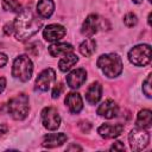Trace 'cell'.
<instances>
[{
    "label": "cell",
    "instance_id": "d6a6232c",
    "mask_svg": "<svg viewBox=\"0 0 152 152\" xmlns=\"http://www.w3.org/2000/svg\"><path fill=\"white\" fill-rule=\"evenodd\" d=\"M133 2H135V4H140V2H142V0H133Z\"/></svg>",
    "mask_w": 152,
    "mask_h": 152
},
{
    "label": "cell",
    "instance_id": "5bb4252c",
    "mask_svg": "<svg viewBox=\"0 0 152 152\" xmlns=\"http://www.w3.org/2000/svg\"><path fill=\"white\" fill-rule=\"evenodd\" d=\"M65 104L68 106V108L70 109L71 113L76 114V113H80L82 107H83V103H82V99L78 93H69L66 96H65Z\"/></svg>",
    "mask_w": 152,
    "mask_h": 152
},
{
    "label": "cell",
    "instance_id": "7a4b0ae2",
    "mask_svg": "<svg viewBox=\"0 0 152 152\" xmlns=\"http://www.w3.org/2000/svg\"><path fill=\"white\" fill-rule=\"evenodd\" d=\"M97 66L107 77H116L122 71V61L116 53L102 55L97 59Z\"/></svg>",
    "mask_w": 152,
    "mask_h": 152
},
{
    "label": "cell",
    "instance_id": "9a60e30c",
    "mask_svg": "<svg viewBox=\"0 0 152 152\" xmlns=\"http://www.w3.org/2000/svg\"><path fill=\"white\" fill-rule=\"evenodd\" d=\"M65 140H66V135L64 133H51L45 135L43 140V146L48 148L57 147V146H61L63 142H65Z\"/></svg>",
    "mask_w": 152,
    "mask_h": 152
},
{
    "label": "cell",
    "instance_id": "277c9868",
    "mask_svg": "<svg viewBox=\"0 0 152 152\" xmlns=\"http://www.w3.org/2000/svg\"><path fill=\"white\" fill-rule=\"evenodd\" d=\"M32 62L26 55H20L15 58L12 68V75L23 82H26L32 76Z\"/></svg>",
    "mask_w": 152,
    "mask_h": 152
},
{
    "label": "cell",
    "instance_id": "836d02e7",
    "mask_svg": "<svg viewBox=\"0 0 152 152\" xmlns=\"http://www.w3.org/2000/svg\"><path fill=\"white\" fill-rule=\"evenodd\" d=\"M148 1H152V0H148Z\"/></svg>",
    "mask_w": 152,
    "mask_h": 152
},
{
    "label": "cell",
    "instance_id": "603a6c76",
    "mask_svg": "<svg viewBox=\"0 0 152 152\" xmlns=\"http://www.w3.org/2000/svg\"><path fill=\"white\" fill-rule=\"evenodd\" d=\"M124 23H125V25L128 26V27H132V26L137 25V23H138L137 15H135L134 13H132V12L127 13V14L124 17Z\"/></svg>",
    "mask_w": 152,
    "mask_h": 152
},
{
    "label": "cell",
    "instance_id": "ffe728a7",
    "mask_svg": "<svg viewBox=\"0 0 152 152\" xmlns=\"http://www.w3.org/2000/svg\"><path fill=\"white\" fill-rule=\"evenodd\" d=\"M77 61H78L77 56L74 55L72 52H70V53L64 55V57L59 61L58 66H59L61 71H68L69 69H71V66H74L77 63Z\"/></svg>",
    "mask_w": 152,
    "mask_h": 152
},
{
    "label": "cell",
    "instance_id": "52a82bcc",
    "mask_svg": "<svg viewBox=\"0 0 152 152\" xmlns=\"http://www.w3.org/2000/svg\"><path fill=\"white\" fill-rule=\"evenodd\" d=\"M42 122L45 128L50 131H55L61 125V116L56 108L46 107L42 110Z\"/></svg>",
    "mask_w": 152,
    "mask_h": 152
},
{
    "label": "cell",
    "instance_id": "cb8c5ba5",
    "mask_svg": "<svg viewBox=\"0 0 152 152\" xmlns=\"http://www.w3.org/2000/svg\"><path fill=\"white\" fill-rule=\"evenodd\" d=\"M142 91H144V94L150 99L152 95V93H151V75H148L147 76V78L144 81V83H142Z\"/></svg>",
    "mask_w": 152,
    "mask_h": 152
},
{
    "label": "cell",
    "instance_id": "4316f807",
    "mask_svg": "<svg viewBox=\"0 0 152 152\" xmlns=\"http://www.w3.org/2000/svg\"><path fill=\"white\" fill-rule=\"evenodd\" d=\"M110 150H120V151H122V150H125V146H124V144L121 141H116V142H114L112 145Z\"/></svg>",
    "mask_w": 152,
    "mask_h": 152
},
{
    "label": "cell",
    "instance_id": "30bf717a",
    "mask_svg": "<svg viewBox=\"0 0 152 152\" xmlns=\"http://www.w3.org/2000/svg\"><path fill=\"white\" fill-rule=\"evenodd\" d=\"M124 131V125L122 124H103L99 127L97 132L102 138L110 139V138H116L119 137Z\"/></svg>",
    "mask_w": 152,
    "mask_h": 152
},
{
    "label": "cell",
    "instance_id": "6da1fadb",
    "mask_svg": "<svg viewBox=\"0 0 152 152\" xmlns=\"http://www.w3.org/2000/svg\"><path fill=\"white\" fill-rule=\"evenodd\" d=\"M42 27V21L34 17L30 8L20 10L19 14L13 21V30L18 40H26L36 34Z\"/></svg>",
    "mask_w": 152,
    "mask_h": 152
},
{
    "label": "cell",
    "instance_id": "5b68a950",
    "mask_svg": "<svg viewBox=\"0 0 152 152\" xmlns=\"http://www.w3.org/2000/svg\"><path fill=\"white\" fill-rule=\"evenodd\" d=\"M128 59L137 66H145L151 62V48L148 44L137 45L128 52Z\"/></svg>",
    "mask_w": 152,
    "mask_h": 152
},
{
    "label": "cell",
    "instance_id": "4dcf8cb0",
    "mask_svg": "<svg viewBox=\"0 0 152 152\" xmlns=\"http://www.w3.org/2000/svg\"><path fill=\"white\" fill-rule=\"evenodd\" d=\"M7 129H8V127L5 124H0V137L4 135L5 133H7Z\"/></svg>",
    "mask_w": 152,
    "mask_h": 152
},
{
    "label": "cell",
    "instance_id": "1f68e13d",
    "mask_svg": "<svg viewBox=\"0 0 152 152\" xmlns=\"http://www.w3.org/2000/svg\"><path fill=\"white\" fill-rule=\"evenodd\" d=\"M66 150H68V151H71V150H80V151H81L82 148H81L80 146H77V145H71V146H69Z\"/></svg>",
    "mask_w": 152,
    "mask_h": 152
},
{
    "label": "cell",
    "instance_id": "3957f363",
    "mask_svg": "<svg viewBox=\"0 0 152 152\" xmlns=\"http://www.w3.org/2000/svg\"><path fill=\"white\" fill-rule=\"evenodd\" d=\"M8 113L15 120H23L28 114V96L25 94H19L12 97L7 104Z\"/></svg>",
    "mask_w": 152,
    "mask_h": 152
},
{
    "label": "cell",
    "instance_id": "7402d4cb",
    "mask_svg": "<svg viewBox=\"0 0 152 152\" xmlns=\"http://www.w3.org/2000/svg\"><path fill=\"white\" fill-rule=\"evenodd\" d=\"M2 7L6 11L11 12H20V2L18 0H2Z\"/></svg>",
    "mask_w": 152,
    "mask_h": 152
},
{
    "label": "cell",
    "instance_id": "83f0119b",
    "mask_svg": "<svg viewBox=\"0 0 152 152\" xmlns=\"http://www.w3.org/2000/svg\"><path fill=\"white\" fill-rule=\"evenodd\" d=\"M80 126H81V129H82L83 132H89L90 128H91V125H90L89 122H81Z\"/></svg>",
    "mask_w": 152,
    "mask_h": 152
},
{
    "label": "cell",
    "instance_id": "f546056e",
    "mask_svg": "<svg viewBox=\"0 0 152 152\" xmlns=\"http://www.w3.org/2000/svg\"><path fill=\"white\" fill-rule=\"evenodd\" d=\"M5 87H6V80L5 77H0V94L4 91Z\"/></svg>",
    "mask_w": 152,
    "mask_h": 152
},
{
    "label": "cell",
    "instance_id": "f1b7e54d",
    "mask_svg": "<svg viewBox=\"0 0 152 152\" xmlns=\"http://www.w3.org/2000/svg\"><path fill=\"white\" fill-rule=\"evenodd\" d=\"M6 63H7V56L5 53H1L0 52V68H2Z\"/></svg>",
    "mask_w": 152,
    "mask_h": 152
},
{
    "label": "cell",
    "instance_id": "e0dca14e",
    "mask_svg": "<svg viewBox=\"0 0 152 152\" xmlns=\"http://www.w3.org/2000/svg\"><path fill=\"white\" fill-rule=\"evenodd\" d=\"M55 4L52 0H39L37 4V13L42 18H49L53 13Z\"/></svg>",
    "mask_w": 152,
    "mask_h": 152
},
{
    "label": "cell",
    "instance_id": "d4e9b609",
    "mask_svg": "<svg viewBox=\"0 0 152 152\" xmlns=\"http://www.w3.org/2000/svg\"><path fill=\"white\" fill-rule=\"evenodd\" d=\"M62 90H63V84H62V83L56 84V87H55V88H53V90H52V97H53V99L58 97V96L61 95Z\"/></svg>",
    "mask_w": 152,
    "mask_h": 152
},
{
    "label": "cell",
    "instance_id": "8fae6325",
    "mask_svg": "<svg viewBox=\"0 0 152 152\" xmlns=\"http://www.w3.org/2000/svg\"><path fill=\"white\" fill-rule=\"evenodd\" d=\"M86 80H87V72L83 68L75 69L66 76V83L72 89L80 88L86 82Z\"/></svg>",
    "mask_w": 152,
    "mask_h": 152
},
{
    "label": "cell",
    "instance_id": "d6986e66",
    "mask_svg": "<svg viewBox=\"0 0 152 152\" xmlns=\"http://www.w3.org/2000/svg\"><path fill=\"white\" fill-rule=\"evenodd\" d=\"M151 121H152V113L150 109H142L139 112L138 116H137V126L140 128H148L151 126Z\"/></svg>",
    "mask_w": 152,
    "mask_h": 152
},
{
    "label": "cell",
    "instance_id": "8992f818",
    "mask_svg": "<svg viewBox=\"0 0 152 152\" xmlns=\"http://www.w3.org/2000/svg\"><path fill=\"white\" fill-rule=\"evenodd\" d=\"M129 145L133 151H141L144 150L150 141V134L145 131V128H134L131 131L128 135Z\"/></svg>",
    "mask_w": 152,
    "mask_h": 152
},
{
    "label": "cell",
    "instance_id": "7c38bea8",
    "mask_svg": "<svg viewBox=\"0 0 152 152\" xmlns=\"http://www.w3.org/2000/svg\"><path fill=\"white\" fill-rule=\"evenodd\" d=\"M99 24H100V19L96 14H90L86 18L83 25H82V34L86 37H91L97 32L99 28Z\"/></svg>",
    "mask_w": 152,
    "mask_h": 152
},
{
    "label": "cell",
    "instance_id": "4fadbf2b",
    "mask_svg": "<svg viewBox=\"0 0 152 152\" xmlns=\"http://www.w3.org/2000/svg\"><path fill=\"white\" fill-rule=\"evenodd\" d=\"M119 112V108H118V104L113 101V100H106L103 101L99 108H97V114L101 115V116H104L106 119H113L116 116Z\"/></svg>",
    "mask_w": 152,
    "mask_h": 152
},
{
    "label": "cell",
    "instance_id": "9c48e42d",
    "mask_svg": "<svg viewBox=\"0 0 152 152\" xmlns=\"http://www.w3.org/2000/svg\"><path fill=\"white\" fill-rule=\"evenodd\" d=\"M65 32L66 31H65L64 26L58 25V24H51V25L45 26V28L43 31V36L48 42H56V40H59L61 38H63Z\"/></svg>",
    "mask_w": 152,
    "mask_h": 152
},
{
    "label": "cell",
    "instance_id": "484cf974",
    "mask_svg": "<svg viewBox=\"0 0 152 152\" xmlns=\"http://www.w3.org/2000/svg\"><path fill=\"white\" fill-rule=\"evenodd\" d=\"M4 31H5V33L7 34V36H10L14 30H13V23H10V24H6L5 25V27H4Z\"/></svg>",
    "mask_w": 152,
    "mask_h": 152
},
{
    "label": "cell",
    "instance_id": "44dd1931",
    "mask_svg": "<svg viewBox=\"0 0 152 152\" xmlns=\"http://www.w3.org/2000/svg\"><path fill=\"white\" fill-rule=\"evenodd\" d=\"M95 50H96V42L94 39H87L80 45V52L86 57H90Z\"/></svg>",
    "mask_w": 152,
    "mask_h": 152
},
{
    "label": "cell",
    "instance_id": "ac0fdd59",
    "mask_svg": "<svg viewBox=\"0 0 152 152\" xmlns=\"http://www.w3.org/2000/svg\"><path fill=\"white\" fill-rule=\"evenodd\" d=\"M74 51V48L68 44V43H58V44H52L51 46H49V53L52 57H58L61 55H66Z\"/></svg>",
    "mask_w": 152,
    "mask_h": 152
},
{
    "label": "cell",
    "instance_id": "2e32d148",
    "mask_svg": "<svg viewBox=\"0 0 152 152\" xmlns=\"http://www.w3.org/2000/svg\"><path fill=\"white\" fill-rule=\"evenodd\" d=\"M101 95H102V87H101V84L99 82L91 83V86L86 91V99L91 104L97 103L99 100L101 99Z\"/></svg>",
    "mask_w": 152,
    "mask_h": 152
},
{
    "label": "cell",
    "instance_id": "ba28073f",
    "mask_svg": "<svg viewBox=\"0 0 152 152\" xmlns=\"http://www.w3.org/2000/svg\"><path fill=\"white\" fill-rule=\"evenodd\" d=\"M55 78H56V76H55L53 69L48 68L38 75V77L36 80V88L42 91H46L50 89L51 84L55 82Z\"/></svg>",
    "mask_w": 152,
    "mask_h": 152
}]
</instances>
